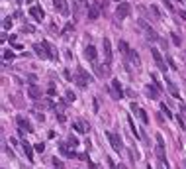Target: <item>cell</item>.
I'll list each match as a JSON object with an SVG mask.
<instances>
[{"label": "cell", "mask_w": 186, "mask_h": 169, "mask_svg": "<svg viewBox=\"0 0 186 169\" xmlns=\"http://www.w3.org/2000/svg\"><path fill=\"white\" fill-rule=\"evenodd\" d=\"M180 114H182V116H184V120H186V106H184V104H182V102H180Z\"/></svg>", "instance_id": "f35d334b"}, {"label": "cell", "mask_w": 186, "mask_h": 169, "mask_svg": "<svg viewBox=\"0 0 186 169\" xmlns=\"http://www.w3.org/2000/svg\"><path fill=\"white\" fill-rule=\"evenodd\" d=\"M94 73H96V77L102 79V77H106L108 73H110V69H108V65L106 67H104V65H94Z\"/></svg>", "instance_id": "9a60e30c"}, {"label": "cell", "mask_w": 186, "mask_h": 169, "mask_svg": "<svg viewBox=\"0 0 186 169\" xmlns=\"http://www.w3.org/2000/svg\"><path fill=\"white\" fill-rule=\"evenodd\" d=\"M178 14H180V18H182V20H186V10H180Z\"/></svg>", "instance_id": "7bdbcfd3"}, {"label": "cell", "mask_w": 186, "mask_h": 169, "mask_svg": "<svg viewBox=\"0 0 186 169\" xmlns=\"http://www.w3.org/2000/svg\"><path fill=\"white\" fill-rule=\"evenodd\" d=\"M35 118L39 120V122H43V120H45V116H43V112H37V114H35Z\"/></svg>", "instance_id": "ab89813d"}, {"label": "cell", "mask_w": 186, "mask_h": 169, "mask_svg": "<svg viewBox=\"0 0 186 169\" xmlns=\"http://www.w3.org/2000/svg\"><path fill=\"white\" fill-rule=\"evenodd\" d=\"M84 55H86V59H90V61H96L98 57V51L94 45H86V49H84Z\"/></svg>", "instance_id": "5bb4252c"}, {"label": "cell", "mask_w": 186, "mask_h": 169, "mask_svg": "<svg viewBox=\"0 0 186 169\" xmlns=\"http://www.w3.org/2000/svg\"><path fill=\"white\" fill-rule=\"evenodd\" d=\"M155 142H157V150H155V151H157L159 161L168 167V163H167V153H165V140H163V136H161V134H157V136H155Z\"/></svg>", "instance_id": "6da1fadb"}, {"label": "cell", "mask_w": 186, "mask_h": 169, "mask_svg": "<svg viewBox=\"0 0 186 169\" xmlns=\"http://www.w3.org/2000/svg\"><path fill=\"white\" fill-rule=\"evenodd\" d=\"M165 83H167V89L168 90H171V94H172V96H176V99H178V89H176V84H174V83H172V81H165Z\"/></svg>", "instance_id": "d6986e66"}, {"label": "cell", "mask_w": 186, "mask_h": 169, "mask_svg": "<svg viewBox=\"0 0 186 169\" xmlns=\"http://www.w3.org/2000/svg\"><path fill=\"white\" fill-rule=\"evenodd\" d=\"M108 140H110V144H112V148H114V151H118V153H121V151H124L121 138L118 136L116 132H108Z\"/></svg>", "instance_id": "3957f363"}, {"label": "cell", "mask_w": 186, "mask_h": 169, "mask_svg": "<svg viewBox=\"0 0 186 169\" xmlns=\"http://www.w3.org/2000/svg\"><path fill=\"white\" fill-rule=\"evenodd\" d=\"M76 100V96H74L73 90H67V102H74Z\"/></svg>", "instance_id": "d4e9b609"}, {"label": "cell", "mask_w": 186, "mask_h": 169, "mask_svg": "<svg viewBox=\"0 0 186 169\" xmlns=\"http://www.w3.org/2000/svg\"><path fill=\"white\" fill-rule=\"evenodd\" d=\"M151 53H153V59H155V63H157V67L163 71V73H167V65H165V61H163V55H161V51L153 47V49H151Z\"/></svg>", "instance_id": "5b68a950"}, {"label": "cell", "mask_w": 186, "mask_h": 169, "mask_svg": "<svg viewBox=\"0 0 186 169\" xmlns=\"http://www.w3.org/2000/svg\"><path fill=\"white\" fill-rule=\"evenodd\" d=\"M71 30H73V24L69 22V24H67V26H65V28H63V32H61V33H69Z\"/></svg>", "instance_id": "e575fe53"}, {"label": "cell", "mask_w": 186, "mask_h": 169, "mask_svg": "<svg viewBox=\"0 0 186 169\" xmlns=\"http://www.w3.org/2000/svg\"><path fill=\"white\" fill-rule=\"evenodd\" d=\"M184 169H186V159H184Z\"/></svg>", "instance_id": "bcb514c9"}, {"label": "cell", "mask_w": 186, "mask_h": 169, "mask_svg": "<svg viewBox=\"0 0 186 169\" xmlns=\"http://www.w3.org/2000/svg\"><path fill=\"white\" fill-rule=\"evenodd\" d=\"M16 124H18V128H20V130H24V132H33V128H32V124H29L28 118L18 116V118H16Z\"/></svg>", "instance_id": "ba28073f"}, {"label": "cell", "mask_w": 186, "mask_h": 169, "mask_svg": "<svg viewBox=\"0 0 186 169\" xmlns=\"http://www.w3.org/2000/svg\"><path fill=\"white\" fill-rule=\"evenodd\" d=\"M69 144H71V146H73V148H76V146H79V138L71 136V138H69Z\"/></svg>", "instance_id": "1f68e13d"}, {"label": "cell", "mask_w": 186, "mask_h": 169, "mask_svg": "<svg viewBox=\"0 0 186 169\" xmlns=\"http://www.w3.org/2000/svg\"><path fill=\"white\" fill-rule=\"evenodd\" d=\"M53 165H55V169H65V167H63V161H61V159H57V157L53 159Z\"/></svg>", "instance_id": "4dcf8cb0"}, {"label": "cell", "mask_w": 186, "mask_h": 169, "mask_svg": "<svg viewBox=\"0 0 186 169\" xmlns=\"http://www.w3.org/2000/svg\"><path fill=\"white\" fill-rule=\"evenodd\" d=\"M29 14H32L33 18L37 20V22H41V20L45 18V12H43V10L39 8V6H32V10H29Z\"/></svg>", "instance_id": "4fadbf2b"}, {"label": "cell", "mask_w": 186, "mask_h": 169, "mask_svg": "<svg viewBox=\"0 0 186 169\" xmlns=\"http://www.w3.org/2000/svg\"><path fill=\"white\" fill-rule=\"evenodd\" d=\"M14 55H16V53L12 51V49H6V51H4V55H2V57H4L6 61H8V59H10V61H12V59H14Z\"/></svg>", "instance_id": "cb8c5ba5"}, {"label": "cell", "mask_w": 186, "mask_h": 169, "mask_svg": "<svg viewBox=\"0 0 186 169\" xmlns=\"http://www.w3.org/2000/svg\"><path fill=\"white\" fill-rule=\"evenodd\" d=\"M100 108V102H98V99H94V110H98Z\"/></svg>", "instance_id": "b9f144b4"}, {"label": "cell", "mask_w": 186, "mask_h": 169, "mask_svg": "<svg viewBox=\"0 0 186 169\" xmlns=\"http://www.w3.org/2000/svg\"><path fill=\"white\" fill-rule=\"evenodd\" d=\"M2 28H4V30L12 28V18H4V24H2Z\"/></svg>", "instance_id": "4316f807"}, {"label": "cell", "mask_w": 186, "mask_h": 169, "mask_svg": "<svg viewBox=\"0 0 186 169\" xmlns=\"http://www.w3.org/2000/svg\"><path fill=\"white\" fill-rule=\"evenodd\" d=\"M33 148H35V151H39V153H41V151L45 150V144H43V142H39V144H35Z\"/></svg>", "instance_id": "d6a6232c"}, {"label": "cell", "mask_w": 186, "mask_h": 169, "mask_svg": "<svg viewBox=\"0 0 186 169\" xmlns=\"http://www.w3.org/2000/svg\"><path fill=\"white\" fill-rule=\"evenodd\" d=\"M171 38H172V43H174V45H182V42H180V38H178L176 33H172Z\"/></svg>", "instance_id": "f546056e"}, {"label": "cell", "mask_w": 186, "mask_h": 169, "mask_svg": "<svg viewBox=\"0 0 186 169\" xmlns=\"http://www.w3.org/2000/svg\"><path fill=\"white\" fill-rule=\"evenodd\" d=\"M127 57H129V59L135 63V65H139V63H141V61H139V55H137L135 51H129V53H127Z\"/></svg>", "instance_id": "44dd1931"}, {"label": "cell", "mask_w": 186, "mask_h": 169, "mask_svg": "<svg viewBox=\"0 0 186 169\" xmlns=\"http://www.w3.org/2000/svg\"><path fill=\"white\" fill-rule=\"evenodd\" d=\"M98 16H100V10H98L96 4L88 6V20H98Z\"/></svg>", "instance_id": "2e32d148"}, {"label": "cell", "mask_w": 186, "mask_h": 169, "mask_svg": "<svg viewBox=\"0 0 186 169\" xmlns=\"http://www.w3.org/2000/svg\"><path fill=\"white\" fill-rule=\"evenodd\" d=\"M118 2H120V0H118Z\"/></svg>", "instance_id": "c3c4849f"}, {"label": "cell", "mask_w": 186, "mask_h": 169, "mask_svg": "<svg viewBox=\"0 0 186 169\" xmlns=\"http://www.w3.org/2000/svg\"><path fill=\"white\" fill-rule=\"evenodd\" d=\"M59 150H61V153L65 155V157H74V148L71 146V144H65V142H61L59 144Z\"/></svg>", "instance_id": "9c48e42d"}, {"label": "cell", "mask_w": 186, "mask_h": 169, "mask_svg": "<svg viewBox=\"0 0 186 169\" xmlns=\"http://www.w3.org/2000/svg\"><path fill=\"white\" fill-rule=\"evenodd\" d=\"M24 32H29V33H32V32H35V28H33V26H26V24H24Z\"/></svg>", "instance_id": "d590c367"}, {"label": "cell", "mask_w": 186, "mask_h": 169, "mask_svg": "<svg viewBox=\"0 0 186 169\" xmlns=\"http://www.w3.org/2000/svg\"><path fill=\"white\" fill-rule=\"evenodd\" d=\"M129 12H131V4L129 2H120V4H118V8H116V16L118 18H127V16H129Z\"/></svg>", "instance_id": "277c9868"}, {"label": "cell", "mask_w": 186, "mask_h": 169, "mask_svg": "<svg viewBox=\"0 0 186 169\" xmlns=\"http://www.w3.org/2000/svg\"><path fill=\"white\" fill-rule=\"evenodd\" d=\"M53 6H55V10L59 12V14H63V16H69V4H67V0H55L53 2Z\"/></svg>", "instance_id": "52a82bcc"}, {"label": "cell", "mask_w": 186, "mask_h": 169, "mask_svg": "<svg viewBox=\"0 0 186 169\" xmlns=\"http://www.w3.org/2000/svg\"><path fill=\"white\" fill-rule=\"evenodd\" d=\"M22 148H24V151H26V155H28V159H29V161H33V150H32L33 146H29L28 142L24 140V142H22Z\"/></svg>", "instance_id": "e0dca14e"}, {"label": "cell", "mask_w": 186, "mask_h": 169, "mask_svg": "<svg viewBox=\"0 0 186 169\" xmlns=\"http://www.w3.org/2000/svg\"><path fill=\"white\" fill-rule=\"evenodd\" d=\"M55 93H57L55 87H49V89H47V94H49V96H55Z\"/></svg>", "instance_id": "8d00e7d4"}, {"label": "cell", "mask_w": 186, "mask_h": 169, "mask_svg": "<svg viewBox=\"0 0 186 169\" xmlns=\"http://www.w3.org/2000/svg\"><path fill=\"white\" fill-rule=\"evenodd\" d=\"M139 24H141V28L147 32V39H149V42H159V36H157V32H155V30H151L145 22H139Z\"/></svg>", "instance_id": "8fae6325"}, {"label": "cell", "mask_w": 186, "mask_h": 169, "mask_svg": "<svg viewBox=\"0 0 186 169\" xmlns=\"http://www.w3.org/2000/svg\"><path fill=\"white\" fill-rule=\"evenodd\" d=\"M28 96H29V99H33V100H37L39 96H41V89H39L37 84H29V87H28Z\"/></svg>", "instance_id": "7c38bea8"}, {"label": "cell", "mask_w": 186, "mask_h": 169, "mask_svg": "<svg viewBox=\"0 0 186 169\" xmlns=\"http://www.w3.org/2000/svg\"><path fill=\"white\" fill-rule=\"evenodd\" d=\"M167 63H168V67H171V69L176 71V63H174V59H172L171 55H167Z\"/></svg>", "instance_id": "484cf974"}, {"label": "cell", "mask_w": 186, "mask_h": 169, "mask_svg": "<svg viewBox=\"0 0 186 169\" xmlns=\"http://www.w3.org/2000/svg\"><path fill=\"white\" fill-rule=\"evenodd\" d=\"M137 114L141 116V122H143V124H149V116H147V112H145L143 108H139V112H137Z\"/></svg>", "instance_id": "7402d4cb"}, {"label": "cell", "mask_w": 186, "mask_h": 169, "mask_svg": "<svg viewBox=\"0 0 186 169\" xmlns=\"http://www.w3.org/2000/svg\"><path fill=\"white\" fill-rule=\"evenodd\" d=\"M151 12H153V16H155V18H161V12H159V8H157V6H151Z\"/></svg>", "instance_id": "836d02e7"}, {"label": "cell", "mask_w": 186, "mask_h": 169, "mask_svg": "<svg viewBox=\"0 0 186 169\" xmlns=\"http://www.w3.org/2000/svg\"><path fill=\"white\" fill-rule=\"evenodd\" d=\"M73 128H74L76 132H84V126H82V122H74V124H73Z\"/></svg>", "instance_id": "f1b7e54d"}, {"label": "cell", "mask_w": 186, "mask_h": 169, "mask_svg": "<svg viewBox=\"0 0 186 169\" xmlns=\"http://www.w3.org/2000/svg\"><path fill=\"white\" fill-rule=\"evenodd\" d=\"M163 4H165V6H167V8H168V10H172V8H174V6H172V4H171V2H168V0H163Z\"/></svg>", "instance_id": "60d3db41"}, {"label": "cell", "mask_w": 186, "mask_h": 169, "mask_svg": "<svg viewBox=\"0 0 186 169\" xmlns=\"http://www.w3.org/2000/svg\"><path fill=\"white\" fill-rule=\"evenodd\" d=\"M112 96H114L116 100H120L121 96H124V89H121V84H120V81H118V79L112 81Z\"/></svg>", "instance_id": "8992f818"}, {"label": "cell", "mask_w": 186, "mask_h": 169, "mask_svg": "<svg viewBox=\"0 0 186 169\" xmlns=\"http://www.w3.org/2000/svg\"><path fill=\"white\" fill-rule=\"evenodd\" d=\"M102 47H104V57H106L108 65H110V63H112V43H110V39H108V38L102 39Z\"/></svg>", "instance_id": "30bf717a"}, {"label": "cell", "mask_w": 186, "mask_h": 169, "mask_svg": "<svg viewBox=\"0 0 186 169\" xmlns=\"http://www.w3.org/2000/svg\"><path fill=\"white\" fill-rule=\"evenodd\" d=\"M118 45H120V51H121V53H124V55L127 57V53L131 51L129 47H127V43H126V42H120V43H118Z\"/></svg>", "instance_id": "ffe728a7"}, {"label": "cell", "mask_w": 186, "mask_h": 169, "mask_svg": "<svg viewBox=\"0 0 186 169\" xmlns=\"http://www.w3.org/2000/svg\"><path fill=\"white\" fill-rule=\"evenodd\" d=\"M74 81H76V84H79L80 89H84V87L92 81V77H90L88 73L82 69V67H79V69H76V75H74Z\"/></svg>", "instance_id": "7a4b0ae2"}, {"label": "cell", "mask_w": 186, "mask_h": 169, "mask_svg": "<svg viewBox=\"0 0 186 169\" xmlns=\"http://www.w3.org/2000/svg\"><path fill=\"white\" fill-rule=\"evenodd\" d=\"M116 169H127V167H126V165H120V167H116Z\"/></svg>", "instance_id": "ee69618b"}, {"label": "cell", "mask_w": 186, "mask_h": 169, "mask_svg": "<svg viewBox=\"0 0 186 169\" xmlns=\"http://www.w3.org/2000/svg\"><path fill=\"white\" fill-rule=\"evenodd\" d=\"M57 118H59V122H61V124H63V122L67 120V118H65V114H63V112H57Z\"/></svg>", "instance_id": "74e56055"}, {"label": "cell", "mask_w": 186, "mask_h": 169, "mask_svg": "<svg viewBox=\"0 0 186 169\" xmlns=\"http://www.w3.org/2000/svg\"><path fill=\"white\" fill-rule=\"evenodd\" d=\"M127 124H129V128H131V134L137 138L139 134H137V130H135V124H133V120H131V116H127Z\"/></svg>", "instance_id": "603a6c76"}, {"label": "cell", "mask_w": 186, "mask_h": 169, "mask_svg": "<svg viewBox=\"0 0 186 169\" xmlns=\"http://www.w3.org/2000/svg\"><path fill=\"white\" fill-rule=\"evenodd\" d=\"M161 110H163V112L167 114V118H172V114H171V110H168V106H167V104H161Z\"/></svg>", "instance_id": "83f0119b"}, {"label": "cell", "mask_w": 186, "mask_h": 169, "mask_svg": "<svg viewBox=\"0 0 186 169\" xmlns=\"http://www.w3.org/2000/svg\"><path fill=\"white\" fill-rule=\"evenodd\" d=\"M145 90H147V94L151 96V99H155V100L159 99V89L155 87V84H147V89H145Z\"/></svg>", "instance_id": "ac0fdd59"}, {"label": "cell", "mask_w": 186, "mask_h": 169, "mask_svg": "<svg viewBox=\"0 0 186 169\" xmlns=\"http://www.w3.org/2000/svg\"><path fill=\"white\" fill-rule=\"evenodd\" d=\"M159 169H165V165H163V163H161V167H159Z\"/></svg>", "instance_id": "f6af8a7d"}, {"label": "cell", "mask_w": 186, "mask_h": 169, "mask_svg": "<svg viewBox=\"0 0 186 169\" xmlns=\"http://www.w3.org/2000/svg\"><path fill=\"white\" fill-rule=\"evenodd\" d=\"M18 2H22V0H18Z\"/></svg>", "instance_id": "7dc6e473"}]
</instances>
